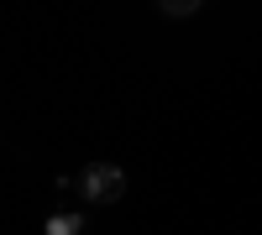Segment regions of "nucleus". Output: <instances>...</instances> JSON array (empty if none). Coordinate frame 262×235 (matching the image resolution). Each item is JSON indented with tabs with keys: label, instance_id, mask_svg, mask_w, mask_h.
Returning <instances> with one entry per match:
<instances>
[{
	"label": "nucleus",
	"instance_id": "nucleus-3",
	"mask_svg": "<svg viewBox=\"0 0 262 235\" xmlns=\"http://www.w3.org/2000/svg\"><path fill=\"white\" fill-rule=\"evenodd\" d=\"M200 6H205V0H158V11H163V16H173V21H184V16H194Z\"/></svg>",
	"mask_w": 262,
	"mask_h": 235
},
{
	"label": "nucleus",
	"instance_id": "nucleus-2",
	"mask_svg": "<svg viewBox=\"0 0 262 235\" xmlns=\"http://www.w3.org/2000/svg\"><path fill=\"white\" fill-rule=\"evenodd\" d=\"M48 235H84L79 215H48Z\"/></svg>",
	"mask_w": 262,
	"mask_h": 235
},
{
	"label": "nucleus",
	"instance_id": "nucleus-1",
	"mask_svg": "<svg viewBox=\"0 0 262 235\" xmlns=\"http://www.w3.org/2000/svg\"><path fill=\"white\" fill-rule=\"evenodd\" d=\"M121 194H126V173L116 162H90L79 173V199L84 204H116Z\"/></svg>",
	"mask_w": 262,
	"mask_h": 235
}]
</instances>
